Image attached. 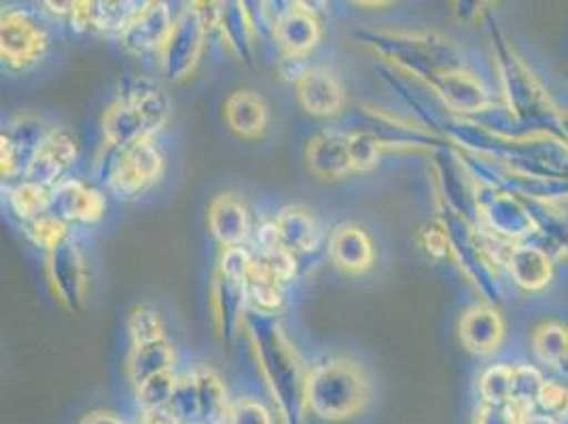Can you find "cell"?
I'll return each instance as SVG.
<instances>
[{
  "label": "cell",
  "instance_id": "obj_1",
  "mask_svg": "<svg viewBox=\"0 0 568 424\" xmlns=\"http://www.w3.org/2000/svg\"><path fill=\"white\" fill-rule=\"evenodd\" d=\"M253 353L257 356L263 380L274 397L283 424H302L306 405L308 370L286 337L283 323L276 314L251 310L244 321Z\"/></svg>",
  "mask_w": 568,
  "mask_h": 424
},
{
  "label": "cell",
  "instance_id": "obj_2",
  "mask_svg": "<svg viewBox=\"0 0 568 424\" xmlns=\"http://www.w3.org/2000/svg\"><path fill=\"white\" fill-rule=\"evenodd\" d=\"M369 400V377L351 359H329L308 370L306 405L318 418L348 421L361 414Z\"/></svg>",
  "mask_w": 568,
  "mask_h": 424
},
{
  "label": "cell",
  "instance_id": "obj_3",
  "mask_svg": "<svg viewBox=\"0 0 568 424\" xmlns=\"http://www.w3.org/2000/svg\"><path fill=\"white\" fill-rule=\"evenodd\" d=\"M206 37L209 26L200 2L181 9L174 18V26L168 34L166 43L158 55L162 74L170 81H183L185 77H190L200 62Z\"/></svg>",
  "mask_w": 568,
  "mask_h": 424
},
{
  "label": "cell",
  "instance_id": "obj_4",
  "mask_svg": "<svg viewBox=\"0 0 568 424\" xmlns=\"http://www.w3.org/2000/svg\"><path fill=\"white\" fill-rule=\"evenodd\" d=\"M358 41L369 49H374L378 55L393 62L403 71L412 72L414 77H420L430 81L433 85H439L442 79L450 72L439 71L437 55L433 51V43L423 37H412L403 32H386V30H361L356 32Z\"/></svg>",
  "mask_w": 568,
  "mask_h": 424
},
{
  "label": "cell",
  "instance_id": "obj_5",
  "mask_svg": "<svg viewBox=\"0 0 568 424\" xmlns=\"http://www.w3.org/2000/svg\"><path fill=\"white\" fill-rule=\"evenodd\" d=\"M49 48L45 24L28 9H7L0 18V55L11 69L37 64Z\"/></svg>",
  "mask_w": 568,
  "mask_h": 424
},
{
  "label": "cell",
  "instance_id": "obj_6",
  "mask_svg": "<svg viewBox=\"0 0 568 424\" xmlns=\"http://www.w3.org/2000/svg\"><path fill=\"white\" fill-rule=\"evenodd\" d=\"M164 172V155L153 139H142L119 153L109 191L119 200H136Z\"/></svg>",
  "mask_w": 568,
  "mask_h": 424
},
{
  "label": "cell",
  "instance_id": "obj_7",
  "mask_svg": "<svg viewBox=\"0 0 568 424\" xmlns=\"http://www.w3.org/2000/svg\"><path fill=\"white\" fill-rule=\"evenodd\" d=\"M51 125L37 115H18L7 123L0 134V172L2 179H24L43 142L51 134Z\"/></svg>",
  "mask_w": 568,
  "mask_h": 424
},
{
  "label": "cell",
  "instance_id": "obj_8",
  "mask_svg": "<svg viewBox=\"0 0 568 424\" xmlns=\"http://www.w3.org/2000/svg\"><path fill=\"white\" fill-rule=\"evenodd\" d=\"M45 276H48L51 293L69 312H77L85 304L88 297V270L85 260L72 236L64 238L48 251L45 260Z\"/></svg>",
  "mask_w": 568,
  "mask_h": 424
},
{
  "label": "cell",
  "instance_id": "obj_9",
  "mask_svg": "<svg viewBox=\"0 0 568 424\" xmlns=\"http://www.w3.org/2000/svg\"><path fill=\"white\" fill-rule=\"evenodd\" d=\"M204 18L209 32L216 30L237 60L253 67L257 30L246 2H204Z\"/></svg>",
  "mask_w": 568,
  "mask_h": 424
},
{
  "label": "cell",
  "instance_id": "obj_10",
  "mask_svg": "<svg viewBox=\"0 0 568 424\" xmlns=\"http://www.w3.org/2000/svg\"><path fill=\"white\" fill-rule=\"evenodd\" d=\"M77 142L71 134L64 128H53L34 162L28 168L24 181L53 191L67 179H71L69 172L77 162Z\"/></svg>",
  "mask_w": 568,
  "mask_h": 424
},
{
  "label": "cell",
  "instance_id": "obj_11",
  "mask_svg": "<svg viewBox=\"0 0 568 424\" xmlns=\"http://www.w3.org/2000/svg\"><path fill=\"white\" fill-rule=\"evenodd\" d=\"M310 172L325 181H337L355 172L351 134L344 128H327L312 137L306 147Z\"/></svg>",
  "mask_w": 568,
  "mask_h": 424
},
{
  "label": "cell",
  "instance_id": "obj_12",
  "mask_svg": "<svg viewBox=\"0 0 568 424\" xmlns=\"http://www.w3.org/2000/svg\"><path fill=\"white\" fill-rule=\"evenodd\" d=\"M211 312L219 340L232 344L248 314V297L244 283L234 281L216 270L211 284Z\"/></svg>",
  "mask_w": 568,
  "mask_h": 424
},
{
  "label": "cell",
  "instance_id": "obj_13",
  "mask_svg": "<svg viewBox=\"0 0 568 424\" xmlns=\"http://www.w3.org/2000/svg\"><path fill=\"white\" fill-rule=\"evenodd\" d=\"M106 211V198L102 191L81 179H67L53 189L49 214L64 223H95Z\"/></svg>",
  "mask_w": 568,
  "mask_h": 424
},
{
  "label": "cell",
  "instance_id": "obj_14",
  "mask_svg": "<svg viewBox=\"0 0 568 424\" xmlns=\"http://www.w3.org/2000/svg\"><path fill=\"white\" fill-rule=\"evenodd\" d=\"M174 18L176 16H172L168 2H146L141 16L119 34L121 46L128 53L141 58L151 53L160 55L174 26Z\"/></svg>",
  "mask_w": 568,
  "mask_h": 424
},
{
  "label": "cell",
  "instance_id": "obj_15",
  "mask_svg": "<svg viewBox=\"0 0 568 424\" xmlns=\"http://www.w3.org/2000/svg\"><path fill=\"white\" fill-rule=\"evenodd\" d=\"M321 22L306 2H291L288 9L274 24V41L283 49L284 55L306 58L321 41Z\"/></svg>",
  "mask_w": 568,
  "mask_h": 424
},
{
  "label": "cell",
  "instance_id": "obj_16",
  "mask_svg": "<svg viewBox=\"0 0 568 424\" xmlns=\"http://www.w3.org/2000/svg\"><path fill=\"white\" fill-rule=\"evenodd\" d=\"M302 107L314 118H333L344 109V85L337 72L325 67H310L297 83Z\"/></svg>",
  "mask_w": 568,
  "mask_h": 424
},
{
  "label": "cell",
  "instance_id": "obj_17",
  "mask_svg": "<svg viewBox=\"0 0 568 424\" xmlns=\"http://www.w3.org/2000/svg\"><path fill=\"white\" fill-rule=\"evenodd\" d=\"M329 258L342 272L363 274L376 260L374 240L365 228L356 223H342L329 234Z\"/></svg>",
  "mask_w": 568,
  "mask_h": 424
},
{
  "label": "cell",
  "instance_id": "obj_18",
  "mask_svg": "<svg viewBox=\"0 0 568 424\" xmlns=\"http://www.w3.org/2000/svg\"><path fill=\"white\" fill-rule=\"evenodd\" d=\"M146 2L141 0H118V2H77L72 24L79 30H98V32H123L132 24Z\"/></svg>",
  "mask_w": 568,
  "mask_h": 424
},
{
  "label": "cell",
  "instance_id": "obj_19",
  "mask_svg": "<svg viewBox=\"0 0 568 424\" xmlns=\"http://www.w3.org/2000/svg\"><path fill=\"white\" fill-rule=\"evenodd\" d=\"M118 100L130 102L141 109L151 134H158L166 125L172 111V104L164 88L146 77H136V74H125L119 81Z\"/></svg>",
  "mask_w": 568,
  "mask_h": 424
},
{
  "label": "cell",
  "instance_id": "obj_20",
  "mask_svg": "<svg viewBox=\"0 0 568 424\" xmlns=\"http://www.w3.org/2000/svg\"><path fill=\"white\" fill-rule=\"evenodd\" d=\"M209 230L223 249L242 246L251 236V216L234 193H219L209 206Z\"/></svg>",
  "mask_w": 568,
  "mask_h": 424
},
{
  "label": "cell",
  "instance_id": "obj_21",
  "mask_svg": "<svg viewBox=\"0 0 568 424\" xmlns=\"http://www.w3.org/2000/svg\"><path fill=\"white\" fill-rule=\"evenodd\" d=\"M274 225L281 246L295 258L314 253L323 242V232L316 216L304 206H286L276 214Z\"/></svg>",
  "mask_w": 568,
  "mask_h": 424
},
{
  "label": "cell",
  "instance_id": "obj_22",
  "mask_svg": "<svg viewBox=\"0 0 568 424\" xmlns=\"http://www.w3.org/2000/svg\"><path fill=\"white\" fill-rule=\"evenodd\" d=\"M225 121L237 137L260 139L270 123V107L257 92L237 90L225 100Z\"/></svg>",
  "mask_w": 568,
  "mask_h": 424
},
{
  "label": "cell",
  "instance_id": "obj_23",
  "mask_svg": "<svg viewBox=\"0 0 568 424\" xmlns=\"http://www.w3.org/2000/svg\"><path fill=\"white\" fill-rule=\"evenodd\" d=\"M102 132H104V142L119 149H125L142 139H153L141 109L123 100H115L106 109L102 119Z\"/></svg>",
  "mask_w": 568,
  "mask_h": 424
},
{
  "label": "cell",
  "instance_id": "obj_24",
  "mask_svg": "<svg viewBox=\"0 0 568 424\" xmlns=\"http://www.w3.org/2000/svg\"><path fill=\"white\" fill-rule=\"evenodd\" d=\"M166 372H174V349L168 337L132 346L128 356V377L134 388Z\"/></svg>",
  "mask_w": 568,
  "mask_h": 424
},
{
  "label": "cell",
  "instance_id": "obj_25",
  "mask_svg": "<svg viewBox=\"0 0 568 424\" xmlns=\"http://www.w3.org/2000/svg\"><path fill=\"white\" fill-rule=\"evenodd\" d=\"M197 386L202 401V424H225L230 414V401L223 380L209 367H197Z\"/></svg>",
  "mask_w": 568,
  "mask_h": 424
},
{
  "label": "cell",
  "instance_id": "obj_26",
  "mask_svg": "<svg viewBox=\"0 0 568 424\" xmlns=\"http://www.w3.org/2000/svg\"><path fill=\"white\" fill-rule=\"evenodd\" d=\"M246 297H248V307L260 310L265 314H276L278 307L283 306V284L276 283L267 270L261 265V261L255 258L253 267L244 281Z\"/></svg>",
  "mask_w": 568,
  "mask_h": 424
},
{
  "label": "cell",
  "instance_id": "obj_27",
  "mask_svg": "<svg viewBox=\"0 0 568 424\" xmlns=\"http://www.w3.org/2000/svg\"><path fill=\"white\" fill-rule=\"evenodd\" d=\"M166 412L176 424H202V401L195 370L176 377V386Z\"/></svg>",
  "mask_w": 568,
  "mask_h": 424
},
{
  "label": "cell",
  "instance_id": "obj_28",
  "mask_svg": "<svg viewBox=\"0 0 568 424\" xmlns=\"http://www.w3.org/2000/svg\"><path fill=\"white\" fill-rule=\"evenodd\" d=\"M460 337L475 353L493 351L498 340L497 316L486 307H471L460 321Z\"/></svg>",
  "mask_w": 568,
  "mask_h": 424
},
{
  "label": "cell",
  "instance_id": "obj_29",
  "mask_svg": "<svg viewBox=\"0 0 568 424\" xmlns=\"http://www.w3.org/2000/svg\"><path fill=\"white\" fill-rule=\"evenodd\" d=\"M51 193H53L51 189L39 188V185L28 183L22 179L16 188L9 191V206L22 219V223H28L49 211Z\"/></svg>",
  "mask_w": 568,
  "mask_h": 424
},
{
  "label": "cell",
  "instance_id": "obj_30",
  "mask_svg": "<svg viewBox=\"0 0 568 424\" xmlns=\"http://www.w3.org/2000/svg\"><path fill=\"white\" fill-rule=\"evenodd\" d=\"M128 333H130L132 346L164 340L166 330H164L162 312L153 304H141V306L134 307L128 316Z\"/></svg>",
  "mask_w": 568,
  "mask_h": 424
},
{
  "label": "cell",
  "instance_id": "obj_31",
  "mask_svg": "<svg viewBox=\"0 0 568 424\" xmlns=\"http://www.w3.org/2000/svg\"><path fill=\"white\" fill-rule=\"evenodd\" d=\"M176 374L166 372L160 376L146 380L136 388V400L141 403L142 412H162L166 410L170 397L176 386Z\"/></svg>",
  "mask_w": 568,
  "mask_h": 424
},
{
  "label": "cell",
  "instance_id": "obj_32",
  "mask_svg": "<svg viewBox=\"0 0 568 424\" xmlns=\"http://www.w3.org/2000/svg\"><path fill=\"white\" fill-rule=\"evenodd\" d=\"M24 225L28 238H30L37 246H41V249H45V251H51V249H53L55 244H60L64 238L71 236V234H69V223L60 221L58 216H53V214H49V212L37 216V219H32V221H28Z\"/></svg>",
  "mask_w": 568,
  "mask_h": 424
},
{
  "label": "cell",
  "instance_id": "obj_33",
  "mask_svg": "<svg viewBox=\"0 0 568 424\" xmlns=\"http://www.w3.org/2000/svg\"><path fill=\"white\" fill-rule=\"evenodd\" d=\"M351 134V153H353V164L355 172H365L372 170L378 164L379 144L374 137H369L367 132H358V130H346Z\"/></svg>",
  "mask_w": 568,
  "mask_h": 424
},
{
  "label": "cell",
  "instance_id": "obj_34",
  "mask_svg": "<svg viewBox=\"0 0 568 424\" xmlns=\"http://www.w3.org/2000/svg\"><path fill=\"white\" fill-rule=\"evenodd\" d=\"M257 260H260L261 265L267 270V274L278 284L293 281V276H295V272H297V258H295L293 253L284 251L283 246L260 253Z\"/></svg>",
  "mask_w": 568,
  "mask_h": 424
},
{
  "label": "cell",
  "instance_id": "obj_35",
  "mask_svg": "<svg viewBox=\"0 0 568 424\" xmlns=\"http://www.w3.org/2000/svg\"><path fill=\"white\" fill-rule=\"evenodd\" d=\"M255 255L246 249V246H232V249H223L221 260H219V272L244 283L251 267H253Z\"/></svg>",
  "mask_w": 568,
  "mask_h": 424
},
{
  "label": "cell",
  "instance_id": "obj_36",
  "mask_svg": "<svg viewBox=\"0 0 568 424\" xmlns=\"http://www.w3.org/2000/svg\"><path fill=\"white\" fill-rule=\"evenodd\" d=\"M225 424H274L270 410L257 400H237L230 405Z\"/></svg>",
  "mask_w": 568,
  "mask_h": 424
},
{
  "label": "cell",
  "instance_id": "obj_37",
  "mask_svg": "<svg viewBox=\"0 0 568 424\" xmlns=\"http://www.w3.org/2000/svg\"><path fill=\"white\" fill-rule=\"evenodd\" d=\"M539 401H541V405H544L547 412H554L558 416H562V414L568 412V391L562 388V386L547 384V386L541 388V393H539Z\"/></svg>",
  "mask_w": 568,
  "mask_h": 424
},
{
  "label": "cell",
  "instance_id": "obj_38",
  "mask_svg": "<svg viewBox=\"0 0 568 424\" xmlns=\"http://www.w3.org/2000/svg\"><path fill=\"white\" fill-rule=\"evenodd\" d=\"M278 71L283 74L284 81H291V83H300V79L310 71V64L306 62V58L302 55H283L281 64H278Z\"/></svg>",
  "mask_w": 568,
  "mask_h": 424
},
{
  "label": "cell",
  "instance_id": "obj_39",
  "mask_svg": "<svg viewBox=\"0 0 568 424\" xmlns=\"http://www.w3.org/2000/svg\"><path fill=\"white\" fill-rule=\"evenodd\" d=\"M79 424H125L119 416L111 412H92Z\"/></svg>",
  "mask_w": 568,
  "mask_h": 424
},
{
  "label": "cell",
  "instance_id": "obj_40",
  "mask_svg": "<svg viewBox=\"0 0 568 424\" xmlns=\"http://www.w3.org/2000/svg\"><path fill=\"white\" fill-rule=\"evenodd\" d=\"M139 424H176L166 410L162 412H142L141 423Z\"/></svg>",
  "mask_w": 568,
  "mask_h": 424
},
{
  "label": "cell",
  "instance_id": "obj_41",
  "mask_svg": "<svg viewBox=\"0 0 568 424\" xmlns=\"http://www.w3.org/2000/svg\"><path fill=\"white\" fill-rule=\"evenodd\" d=\"M524 424H554V421H549V418H528Z\"/></svg>",
  "mask_w": 568,
  "mask_h": 424
}]
</instances>
